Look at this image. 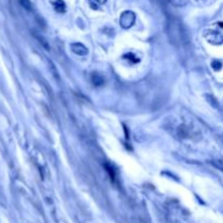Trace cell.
Listing matches in <instances>:
<instances>
[{"mask_svg":"<svg viewBox=\"0 0 223 223\" xmlns=\"http://www.w3.org/2000/svg\"><path fill=\"white\" fill-rule=\"evenodd\" d=\"M135 13L132 11H124L120 17V24L123 28H129L135 22Z\"/></svg>","mask_w":223,"mask_h":223,"instance_id":"2","label":"cell"},{"mask_svg":"<svg viewBox=\"0 0 223 223\" xmlns=\"http://www.w3.org/2000/svg\"><path fill=\"white\" fill-rule=\"evenodd\" d=\"M106 0H89V6L90 8L94 10H98L100 9L101 6L105 5Z\"/></svg>","mask_w":223,"mask_h":223,"instance_id":"6","label":"cell"},{"mask_svg":"<svg viewBox=\"0 0 223 223\" xmlns=\"http://www.w3.org/2000/svg\"><path fill=\"white\" fill-rule=\"evenodd\" d=\"M20 2H21V5L23 6L25 9H27L28 11H31L32 10V3L30 2V0H20Z\"/></svg>","mask_w":223,"mask_h":223,"instance_id":"10","label":"cell"},{"mask_svg":"<svg viewBox=\"0 0 223 223\" xmlns=\"http://www.w3.org/2000/svg\"><path fill=\"white\" fill-rule=\"evenodd\" d=\"M103 167H105V169H106L107 172H108L109 176H110V178H111V181L115 182V172H114V170H113V168L111 167V165H109L108 163H105Z\"/></svg>","mask_w":223,"mask_h":223,"instance_id":"7","label":"cell"},{"mask_svg":"<svg viewBox=\"0 0 223 223\" xmlns=\"http://www.w3.org/2000/svg\"><path fill=\"white\" fill-rule=\"evenodd\" d=\"M71 49L73 50L74 54H78V56H86L87 52H88V49L81 42H73L71 45Z\"/></svg>","mask_w":223,"mask_h":223,"instance_id":"3","label":"cell"},{"mask_svg":"<svg viewBox=\"0 0 223 223\" xmlns=\"http://www.w3.org/2000/svg\"><path fill=\"white\" fill-rule=\"evenodd\" d=\"M124 58H131V59H129V60H131V61H132V62H134V63H136V62H138V61H139V59L137 58V57L134 56L133 54H125Z\"/></svg>","mask_w":223,"mask_h":223,"instance_id":"12","label":"cell"},{"mask_svg":"<svg viewBox=\"0 0 223 223\" xmlns=\"http://www.w3.org/2000/svg\"><path fill=\"white\" fill-rule=\"evenodd\" d=\"M52 6H54V10H56L57 12H59V13H63V12H66V3H64L63 0H54V2H52Z\"/></svg>","mask_w":223,"mask_h":223,"instance_id":"4","label":"cell"},{"mask_svg":"<svg viewBox=\"0 0 223 223\" xmlns=\"http://www.w3.org/2000/svg\"><path fill=\"white\" fill-rule=\"evenodd\" d=\"M178 135L181 137H188L189 136V129L188 127H185V126H180V129H178Z\"/></svg>","mask_w":223,"mask_h":223,"instance_id":"8","label":"cell"},{"mask_svg":"<svg viewBox=\"0 0 223 223\" xmlns=\"http://www.w3.org/2000/svg\"><path fill=\"white\" fill-rule=\"evenodd\" d=\"M205 37L210 44H223V22H218L209 30H207Z\"/></svg>","mask_w":223,"mask_h":223,"instance_id":"1","label":"cell"},{"mask_svg":"<svg viewBox=\"0 0 223 223\" xmlns=\"http://www.w3.org/2000/svg\"><path fill=\"white\" fill-rule=\"evenodd\" d=\"M197 1H206V0H197Z\"/></svg>","mask_w":223,"mask_h":223,"instance_id":"13","label":"cell"},{"mask_svg":"<svg viewBox=\"0 0 223 223\" xmlns=\"http://www.w3.org/2000/svg\"><path fill=\"white\" fill-rule=\"evenodd\" d=\"M92 82L95 86H101L105 83V80L101 75H99L98 73H94L92 75Z\"/></svg>","mask_w":223,"mask_h":223,"instance_id":"5","label":"cell"},{"mask_svg":"<svg viewBox=\"0 0 223 223\" xmlns=\"http://www.w3.org/2000/svg\"><path fill=\"white\" fill-rule=\"evenodd\" d=\"M211 66H212V68H213V70L219 71L221 68H222V63H221L220 61H218V60H214V61H212Z\"/></svg>","mask_w":223,"mask_h":223,"instance_id":"11","label":"cell"},{"mask_svg":"<svg viewBox=\"0 0 223 223\" xmlns=\"http://www.w3.org/2000/svg\"><path fill=\"white\" fill-rule=\"evenodd\" d=\"M212 165L218 168L219 170L223 171V158H217V159L212 160Z\"/></svg>","mask_w":223,"mask_h":223,"instance_id":"9","label":"cell"}]
</instances>
